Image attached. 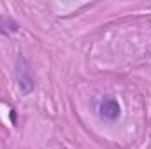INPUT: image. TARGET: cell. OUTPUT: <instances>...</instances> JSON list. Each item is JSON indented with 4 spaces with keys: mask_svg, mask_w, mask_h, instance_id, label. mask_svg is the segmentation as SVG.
Instances as JSON below:
<instances>
[{
    "mask_svg": "<svg viewBox=\"0 0 151 149\" xmlns=\"http://www.w3.org/2000/svg\"><path fill=\"white\" fill-rule=\"evenodd\" d=\"M16 81H18V90L21 95H30L35 90V79L32 74L30 62L21 54L16 60Z\"/></svg>",
    "mask_w": 151,
    "mask_h": 149,
    "instance_id": "1",
    "label": "cell"
},
{
    "mask_svg": "<svg viewBox=\"0 0 151 149\" xmlns=\"http://www.w3.org/2000/svg\"><path fill=\"white\" fill-rule=\"evenodd\" d=\"M99 114H100L104 119H107V121H116V119H119V116H121V105H119L118 98H114L111 95L104 97V98L100 100V104H99Z\"/></svg>",
    "mask_w": 151,
    "mask_h": 149,
    "instance_id": "2",
    "label": "cell"
},
{
    "mask_svg": "<svg viewBox=\"0 0 151 149\" xmlns=\"http://www.w3.org/2000/svg\"><path fill=\"white\" fill-rule=\"evenodd\" d=\"M19 30V23L14 21L11 16L0 14V35H12Z\"/></svg>",
    "mask_w": 151,
    "mask_h": 149,
    "instance_id": "3",
    "label": "cell"
}]
</instances>
